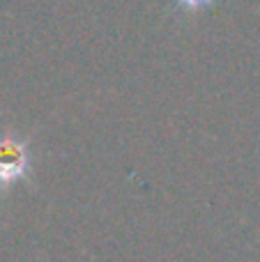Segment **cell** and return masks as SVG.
Returning <instances> with one entry per match:
<instances>
[{"label":"cell","instance_id":"1","mask_svg":"<svg viewBox=\"0 0 260 262\" xmlns=\"http://www.w3.org/2000/svg\"><path fill=\"white\" fill-rule=\"evenodd\" d=\"M28 154L26 145L16 138H0V186H7L16 182L26 172Z\"/></svg>","mask_w":260,"mask_h":262},{"label":"cell","instance_id":"2","mask_svg":"<svg viewBox=\"0 0 260 262\" xmlns=\"http://www.w3.org/2000/svg\"><path fill=\"white\" fill-rule=\"evenodd\" d=\"M178 3H180V7H184V9H191V12H196V9L207 7V5H210L212 0H178Z\"/></svg>","mask_w":260,"mask_h":262}]
</instances>
